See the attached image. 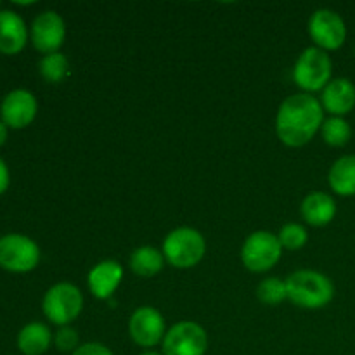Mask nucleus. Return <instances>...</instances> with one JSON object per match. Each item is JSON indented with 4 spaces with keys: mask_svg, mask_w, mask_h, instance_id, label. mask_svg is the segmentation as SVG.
Segmentation results:
<instances>
[{
    "mask_svg": "<svg viewBox=\"0 0 355 355\" xmlns=\"http://www.w3.org/2000/svg\"><path fill=\"white\" fill-rule=\"evenodd\" d=\"M324 123V110L312 94L286 97L276 116V134L290 148H302L314 139Z\"/></svg>",
    "mask_w": 355,
    "mask_h": 355,
    "instance_id": "obj_1",
    "label": "nucleus"
},
{
    "mask_svg": "<svg viewBox=\"0 0 355 355\" xmlns=\"http://www.w3.org/2000/svg\"><path fill=\"white\" fill-rule=\"evenodd\" d=\"M66 38V24L55 10H44L33 19L30 28V40L33 47L44 55L59 52Z\"/></svg>",
    "mask_w": 355,
    "mask_h": 355,
    "instance_id": "obj_10",
    "label": "nucleus"
},
{
    "mask_svg": "<svg viewBox=\"0 0 355 355\" xmlns=\"http://www.w3.org/2000/svg\"><path fill=\"white\" fill-rule=\"evenodd\" d=\"M54 345L59 352H75L78 349V333L69 326H62L54 335Z\"/></svg>",
    "mask_w": 355,
    "mask_h": 355,
    "instance_id": "obj_24",
    "label": "nucleus"
},
{
    "mask_svg": "<svg viewBox=\"0 0 355 355\" xmlns=\"http://www.w3.org/2000/svg\"><path fill=\"white\" fill-rule=\"evenodd\" d=\"M162 343L163 355H205L208 350L207 331L193 321L172 326Z\"/></svg>",
    "mask_w": 355,
    "mask_h": 355,
    "instance_id": "obj_8",
    "label": "nucleus"
},
{
    "mask_svg": "<svg viewBox=\"0 0 355 355\" xmlns=\"http://www.w3.org/2000/svg\"><path fill=\"white\" fill-rule=\"evenodd\" d=\"M83 309L82 291L71 283H58L47 290L42 300V311L51 322L68 326L75 321Z\"/></svg>",
    "mask_w": 355,
    "mask_h": 355,
    "instance_id": "obj_5",
    "label": "nucleus"
},
{
    "mask_svg": "<svg viewBox=\"0 0 355 355\" xmlns=\"http://www.w3.org/2000/svg\"><path fill=\"white\" fill-rule=\"evenodd\" d=\"M333 62L328 52L319 47H309L298 58L293 69V80L305 94L322 90L331 82Z\"/></svg>",
    "mask_w": 355,
    "mask_h": 355,
    "instance_id": "obj_4",
    "label": "nucleus"
},
{
    "mask_svg": "<svg viewBox=\"0 0 355 355\" xmlns=\"http://www.w3.org/2000/svg\"><path fill=\"white\" fill-rule=\"evenodd\" d=\"M329 187L338 196H355V155L336 159L328 173Z\"/></svg>",
    "mask_w": 355,
    "mask_h": 355,
    "instance_id": "obj_18",
    "label": "nucleus"
},
{
    "mask_svg": "<svg viewBox=\"0 0 355 355\" xmlns=\"http://www.w3.org/2000/svg\"><path fill=\"white\" fill-rule=\"evenodd\" d=\"M9 184H10L9 166H7V163L0 158V196L9 189Z\"/></svg>",
    "mask_w": 355,
    "mask_h": 355,
    "instance_id": "obj_26",
    "label": "nucleus"
},
{
    "mask_svg": "<svg viewBox=\"0 0 355 355\" xmlns=\"http://www.w3.org/2000/svg\"><path fill=\"white\" fill-rule=\"evenodd\" d=\"M288 298L302 309H322L335 297V284L318 270H297L286 279Z\"/></svg>",
    "mask_w": 355,
    "mask_h": 355,
    "instance_id": "obj_2",
    "label": "nucleus"
},
{
    "mask_svg": "<svg viewBox=\"0 0 355 355\" xmlns=\"http://www.w3.org/2000/svg\"><path fill=\"white\" fill-rule=\"evenodd\" d=\"M300 211L307 224L314 225V227H324L335 218L336 203L329 194L315 191L302 201Z\"/></svg>",
    "mask_w": 355,
    "mask_h": 355,
    "instance_id": "obj_16",
    "label": "nucleus"
},
{
    "mask_svg": "<svg viewBox=\"0 0 355 355\" xmlns=\"http://www.w3.org/2000/svg\"><path fill=\"white\" fill-rule=\"evenodd\" d=\"M257 297L266 305H279L288 298L286 281H281L277 277H267L257 288Z\"/></svg>",
    "mask_w": 355,
    "mask_h": 355,
    "instance_id": "obj_22",
    "label": "nucleus"
},
{
    "mask_svg": "<svg viewBox=\"0 0 355 355\" xmlns=\"http://www.w3.org/2000/svg\"><path fill=\"white\" fill-rule=\"evenodd\" d=\"M279 243L283 248L286 250H300L302 246H305L309 236L307 231H305L304 225L300 224H286L279 232Z\"/></svg>",
    "mask_w": 355,
    "mask_h": 355,
    "instance_id": "obj_23",
    "label": "nucleus"
},
{
    "mask_svg": "<svg viewBox=\"0 0 355 355\" xmlns=\"http://www.w3.org/2000/svg\"><path fill=\"white\" fill-rule=\"evenodd\" d=\"M37 111L38 103L30 90L14 89L6 94L0 103V120L7 125V128L21 130L33 123Z\"/></svg>",
    "mask_w": 355,
    "mask_h": 355,
    "instance_id": "obj_11",
    "label": "nucleus"
},
{
    "mask_svg": "<svg viewBox=\"0 0 355 355\" xmlns=\"http://www.w3.org/2000/svg\"><path fill=\"white\" fill-rule=\"evenodd\" d=\"M123 279V269L114 260H104L97 263L89 274V288L92 295L99 300L111 298Z\"/></svg>",
    "mask_w": 355,
    "mask_h": 355,
    "instance_id": "obj_15",
    "label": "nucleus"
},
{
    "mask_svg": "<svg viewBox=\"0 0 355 355\" xmlns=\"http://www.w3.org/2000/svg\"><path fill=\"white\" fill-rule=\"evenodd\" d=\"M309 33L322 51H336L345 44L347 26L338 12L331 9H319L309 21Z\"/></svg>",
    "mask_w": 355,
    "mask_h": 355,
    "instance_id": "obj_9",
    "label": "nucleus"
},
{
    "mask_svg": "<svg viewBox=\"0 0 355 355\" xmlns=\"http://www.w3.org/2000/svg\"><path fill=\"white\" fill-rule=\"evenodd\" d=\"M141 355H163V354H159V352H155V350H148V352H142Z\"/></svg>",
    "mask_w": 355,
    "mask_h": 355,
    "instance_id": "obj_28",
    "label": "nucleus"
},
{
    "mask_svg": "<svg viewBox=\"0 0 355 355\" xmlns=\"http://www.w3.org/2000/svg\"><path fill=\"white\" fill-rule=\"evenodd\" d=\"M281 253L283 246L277 236L269 231H257L246 238L241 250V259L246 269L252 272H266L279 262Z\"/></svg>",
    "mask_w": 355,
    "mask_h": 355,
    "instance_id": "obj_7",
    "label": "nucleus"
},
{
    "mask_svg": "<svg viewBox=\"0 0 355 355\" xmlns=\"http://www.w3.org/2000/svg\"><path fill=\"white\" fill-rule=\"evenodd\" d=\"M322 110L343 118L355 107V85L349 78H335L322 89Z\"/></svg>",
    "mask_w": 355,
    "mask_h": 355,
    "instance_id": "obj_14",
    "label": "nucleus"
},
{
    "mask_svg": "<svg viewBox=\"0 0 355 355\" xmlns=\"http://www.w3.org/2000/svg\"><path fill=\"white\" fill-rule=\"evenodd\" d=\"M165 255L153 246H141L130 257L132 272L141 277H153L163 269Z\"/></svg>",
    "mask_w": 355,
    "mask_h": 355,
    "instance_id": "obj_19",
    "label": "nucleus"
},
{
    "mask_svg": "<svg viewBox=\"0 0 355 355\" xmlns=\"http://www.w3.org/2000/svg\"><path fill=\"white\" fill-rule=\"evenodd\" d=\"M30 38L26 23L10 9L0 10V54L16 55L26 47Z\"/></svg>",
    "mask_w": 355,
    "mask_h": 355,
    "instance_id": "obj_13",
    "label": "nucleus"
},
{
    "mask_svg": "<svg viewBox=\"0 0 355 355\" xmlns=\"http://www.w3.org/2000/svg\"><path fill=\"white\" fill-rule=\"evenodd\" d=\"M68 59L61 52H54V54H47L40 59L38 62V73L42 78L49 83H59L66 78L68 75Z\"/></svg>",
    "mask_w": 355,
    "mask_h": 355,
    "instance_id": "obj_21",
    "label": "nucleus"
},
{
    "mask_svg": "<svg viewBox=\"0 0 355 355\" xmlns=\"http://www.w3.org/2000/svg\"><path fill=\"white\" fill-rule=\"evenodd\" d=\"M40 262V248L31 238L17 232L0 236V269L14 274L31 272Z\"/></svg>",
    "mask_w": 355,
    "mask_h": 355,
    "instance_id": "obj_6",
    "label": "nucleus"
},
{
    "mask_svg": "<svg viewBox=\"0 0 355 355\" xmlns=\"http://www.w3.org/2000/svg\"><path fill=\"white\" fill-rule=\"evenodd\" d=\"M0 10H2V3H0Z\"/></svg>",
    "mask_w": 355,
    "mask_h": 355,
    "instance_id": "obj_29",
    "label": "nucleus"
},
{
    "mask_svg": "<svg viewBox=\"0 0 355 355\" xmlns=\"http://www.w3.org/2000/svg\"><path fill=\"white\" fill-rule=\"evenodd\" d=\"M7 135H9V128H7V125L3 123L2 120H0V148H2V146L6 144Z\"/></svg>",
    "mask_w": 355,
    "mask_h": 355,
    "instance_id": "obj_27",
    "label": "nucleus"
},
{
    "mask_svg": "<svg viewBox=\"0 0 355 355\" xmlns=\"http://www.w3.org/2000/svg\"><path fill=\"white\" fill-rule=\"evenodd\" d=\"M128 329H130L132 340L139 347H144V349L158 345L159 342H163L166 335L165 319L153 307L137 309L132 314Z\"/></svg>",
    "mask_w": 355,
    "mask_h": 355,
    "instance_id": "obj_12",
    "label": "nucleus"
},
{
    "mask_svg": "<svg viewBox=\"0 0 355 355\" xmlns=\"http://www.w3.org/2000/svg\"><path fill=\"white\" fill-rule=\"evenodd\" d=\"M321 134L326 144L333 146V148H342V146L349 144V141L352 139V128L345 118L331 116L324 120Z\"/></svg>",
    "mask_w": 355,
    "mask_h": 355,
    "instance_id": "obj_20",
    "label": "nucleus"
},
{
    "mask_svg": "<svg viewBox=\"0 0 355 355\" xmlns=\"http://www.w3.org/2000/svg\"><path fill=\"white\" fill-rule=\"evenodd\" d=\"M52 333L42 322H30L17 333V349L23 355H42L52 343Z\"/></svg>",
    "mask_w": 355,
    "mask_h": 355,
    "instance_id": "obj_17",
    "label": "nucleus"
},
{
    "mask_svg": "<svg viewBox=\"0 0 355 355\" xmlns=\"http://www.w3.org/2000/svg\"><path fill=\"white\" fill-rule=\"evenodd\" d=\"M207 252L205 238L193 227H179L170 232L163 241V255L170 266L189 269L201 262Z\"/></svg>",
    "mask_w": 355,
    "mask_h": 355,
    "instance_id": "obj_3",
    "label": "nucleus"
},
{
    "mask_svg": "<svg viewBox=\"0 0 355 355\" xmlns=\"http://www.w3.org/2000/svg\"><path fill=\"white\" fill-rule=\"evenodd\" d=\"M71 355H113V352L106 345H103V343L90 342L80 345Z\"/></svg>",
    "mask_w": 355,
    "mask_h": 355,
    "instance_id": "obj_25",
    "label": "nucleus"
}]
</instances>
